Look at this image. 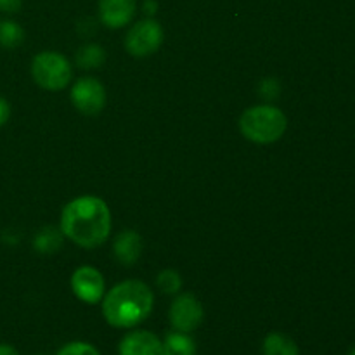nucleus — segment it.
I'll return each mask as SVG.
<instances>
[{"instance_id": "obj_22", "label": "nucleus", "mask_w": 355, "mask_h": 355, "mask_svg": "<svg viewBox=\"0 0 355 355\" xmlns=\"http://www.w3.org/2000/svg\"><path fill=\"white\" fill-rule=\"evenodd\" d=\"M144 12L149 14V16H153V14L156 12V2H155V0H146V2H144Z\"/></svg>"}, {"instance_id": "obj_4", "label": "nucleus", "mask_w": 355, "mask_h": 355, "mask_svg": "<svg viewBox=\"0 0 355 355\" xmlns=\"http://www.w3.org/2000/svg\"><path fill=\"white\" fill-rule=\"evenodd\" d=\"M31 75L40 87L47 90H61L71 80V64L59 52L45 51L35 55L31 62Z\"/></svg>"}, {"instance_id": "obj_9", "label": "nucleus", "mask_w": 355, "mask_h": 355, "mask_svg": "<svg viewBox=\"0 0 355 355\" xmlns=\"http://www.w3.org/2000/svg\"><path fill=\"white\" fill-rule=\"evenodd\" d=\"M137 0H99V17L107 28H123L134 19Z\"/></svg>"}, {"instance_id": "obj_19", "label": "nucleus", "mask_w": 355, "mask_h": 355, "mask_svg": "<svg viewBox=\"0 0 355 355\" xmlns=\"http://www.w3.org/2000/svg\"><path fill=\"white\" fill-rule=\"evenodd\" d=\"M260 90H262V94L266 97H276L277 92H279V87H277L276 80L267 78L266 82L262 83V87H260Z\"/></svg>"}, {"instance_id": "obj_8", "label": "nucleus", "mask_w": 355, "mask_h": 355, "mask_svg": "<svg viewBox=\"0 0 355 355\" xmlns=\"http://www.w3.org/2000/svg\"><path fill=\"white\" fill-rule=\"evenodd\" d=\"M71 288L82 302L89 305L97 304L104 297V277L94 267H80L73 274Z\"/></svg>"}, {"instance_id": "obj_17", "label": "nucleus", "mask_w": 355, "mask_h": 355, "mask_svg": "<svg viewBox=\"0 0 355 355\" xmlns=\"http://www.w3.org/2000/svg\"><path fill=\"white\" fill-rule=\"evenodd\" d=\"M156 284H158L163 293L173 295L182 286V279H180L179 272H175V270H163V272H159Z\"/></svg>"}, {"instance_id": "obj_21", "label": "nucleus", "mask_w": 355, "mask_h": 355, "mask_svg": "<svg viewBox=\"0 0 355 355\" xmlns=\"http://www.w3.org/2000/svg\"><path fill=\"white\" fill-rule=\"evenodd\" d=\"M9 116H10L9 103H7V101L3 99V97H0V127H3V125L7 123Z\"/></svg>"}, {"instance_id": "obj_13", "label": "nucleus", "mask_w": 355, "mask_h": 355, "mask_svg": "<svg viewBox=\"0 0 355 355\" xmlns=\"http://www.w3.org/2000/svg\"><path fill=\"white\" fill-rule=\"evenodd\" d=\"M263 355H300L298 345L286 335L270 333L263 340Z\"/></svg>"}, {"instance_id": "obj_1", "label": "nucleus", "mask_w": 355, "mask_h": 355, "mask_svg": "<svg viewBox=\"0 0 355 355\" xmlns=\"http://www.w3.org/2000/svg\"><path fill=\"white\" fill-rule=\"evenodd\" d=\"M61 232L82 248H97L111 232L110 208L101 198H76L62 210Z\"/></svg>"}, {"instance_id": "obj_16", "label": "nucleus", "mask_w": 355, "mask_h": 355, "mask_svg": "<svg viewBox=\"0 0 355 355\" xmlns=\"http://www.w3.org/2000/svg\"><path fill=\"white\" fill-rule=\"evenodd\" d=\"M59 246H61V234L54 227H45L35 238V248L38 252H54Z\"/></svg>"}, {"instance_id": "obj_18", "label": "nucleus", "mask_w": 355, "mask_h": 355, "mask_svg": "<svg viewBox=\"0 0 355 355\" xmlns=\"http://www.w3.org/2000/svg\"><path fill=\"white\" fill-rule=\"evenodd\" d=\"M58 355H101V354L96 347L89 345V343L73 342L69 343V345L62 347Z\"/></svg>"}, {"instance_id": "obj_6", "label": "nucleus", "mask_w": 355, "mask_h": 355, "mask_svg": "<svg viewBox=\"0 0 355 355\" xmlns=\"http://www.w3.org/2000/svg\"><path fill=\"white\" fill-rule=\"evenodd\" d=\"M203 305L193 293L179 295L170 307V322L175 331H194L203 322Z\"/></svg>"}, {"instance_id": "obj_20", "label": "nucleus", "mask_w": 355, "mask_h": 355, "mask_svg": "<svg viewBox=\"0 0 355 355\" xmlns=\"http://www.w3.org/2000/svg\"><path fill=\"white\" fill-rule=\"evenodd\" d=\"M21 9V0H0V10L7 14L17 12Z\"/></svg>"}, {"instance_id": "obj_15", "label": "nucleus", "mask_w": 355, "mask_h": 355, "mask_svg": "<svg viewBox=\"0 0 355 355\" xmlns=\"http://www.w3.org/2000/svg\"><path fill=\"white\" fill-rule=\"evenodd\" d=\"M104 61H106V54H104L103 47H99L97 44L85 45L76 54V62H78V66H82L85 69L99 68Z\"/></svg>"}, {"instance_id": "obj_10", "label": "nucleus", "mask_w": 355, "mask_h": 355, "mask_svg": "<svg viewBox=\"0 0 355 355\" xmlns=\"http://www.w3.org/2000/svg\"><path fill=\"white\" fill-rule=\"evenodd\" d=\"M120 355H163V342L149 331H132L120 342Z\"/></svg>"}, {"instance_id": "obj_7", "label": "nucleus", "mask_w": 355, "mask_h": 355, "mask_svg": "<svg viewBox=\"0 0 355 355\" xmlns=\"http://www.w3.org/2000/svg\"><path fill=\"white\" fill-rule=\"evenodd\" d=\"M71 103L80 113L97 114L106 106V89L96 78H80L71 89Z\"/></svg>"}, {"instance_id": "obj_23", "label": "nucleus", "mask_w": 355, "mask_h": 355, "mask_svg": "<svg viewBox=\"0 0 355 355\" xmlns=\"http://www.w3.org/2000/svg\"><path fill=\"white\" fill-rule=\"evenodd\" d=\"M0 355H17L16 349L10 345H0Z\"/></svg>"}, {"instance_id": "obj_2", "label": "nucleus", "mask_w": 355, "mask_h": 355, "mask_svg": "<svg viewBox=\"0 0 355 355\" xmlns=\"http://www.w3.org/2000/svg\"><path fill=\"white\" fill-rule=\"evenodd\" d=\"M155 297L142 281H123L103 297V314L113 328H134L153 311Z\"/></svg>"}, {"instance_id": "obj_5", "label": "nucleus", "mask_w": 355, "mask_h": 355, "mask_svg": "<svg viewBox=\"0 0 355 355\" xmlns=\"http://www.w3.org/2000/svg\"><path fill=\"white\" fill-rule=\"evenodd\" d=\"M163 42V28L153 17L139 21L128 30L125 37V49L135 58H146L155 54Z\"/></svg>"}, {"instance_id": "obj_11", "label": "nucleus", "mask_w": 355, "mask_h": 355, "mask_svg": "<svg viewBox=\"0 0 355 355\" xmlns=\"http://www.w3.org/2000/svg\"><path fill=\"white\" fill-rule=\"evenodd\" d=\"M114 257L123 266H134L142 252V239L135 231H123L118 234L113 245Z\"/></svg>"}, {"instance_id": "obj_3", "label": "nucleus", "mask_w": 355, "mask_h": 355, "mask_svg": "<svg viewBox=\"0 0 355 355\" xmlns=\"http://www.w3.org/2000/svg\"><path fill=\"white\" fill-rule=\"evenodd\" d=\"M288 127V118L279 107L253 106L241 114L239 128L248 141L257 144H270L283 137Z\"/></svg>"}, {"instance_id": "obj_24", "label": "nucleus", "mask_w": 355, "mask_h": 355, "mask_svg": "<svg viewBox=\"0 0 355 355\" xmlns=\"http://www.w3.org/2000/svg\"><path fill=\"white\" fill-rule=\"evenodd\" d=\"M349 355H355V349H352V352H350Z\"/></svg>"}, {"instance_id": "obj_12", "label": "nucleus", "mask_w": 355, "mask_h": 355, "mask_svg": "<svg viewBox=\"0 0 355 355\" xmlns=\"http://www.w3.org/2000/svg\"><path fill=\"white\" fill-rule=\"evenodd\" d=\"M163 355H196V343L187 333L173 331L163 342Z\"/></svg>"}, {"instance_id": "obj_14", "label": "nucleus", "mask_w": 355, "mask_h": 355, "mask_svg": "<svg viewBox=\"0 0 355 355\" xmlns=\"http://www.w3.org/2000/svg\"><path fill=\"white\" fill-rule=\"evenodd\" d=\"M24 40V30L16 21H0V45L6 49H14Z\"/></svg>"}]
</instances>
